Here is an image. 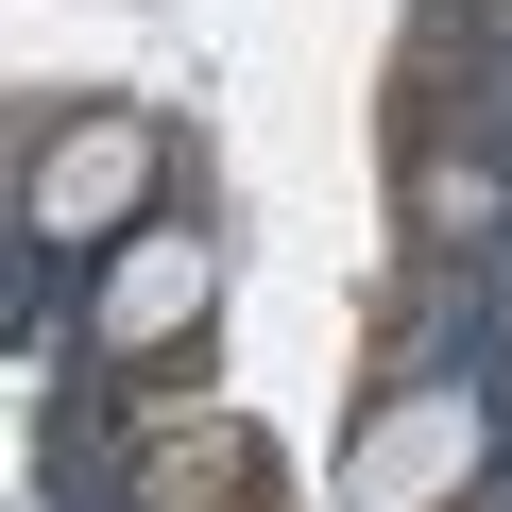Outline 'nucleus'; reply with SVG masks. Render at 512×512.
Returning a JSON list of instances; mask_svg holds the SVG:
<instances>
[{
  "mask_svg": "<svg viewBox=\"0 0 512 512\" xmlns=\"http://www.w3.org/2000/svg\"><path fill=\"white\" fill-rule=\"evenodd\" d=\"M171 188H188V137L154 103H35L18 120V239L35 256H86L103 274L137 222H171Z\"/></svg>",
  "mask_w": 512,
  "mask_h": 512,
  "instance_id": "2",
  "label": "nucleus"
},
{
  "mask_svg": "<svg viewBox=\"0 0 512 512\" xmlns=\"http://www.w3.org/2000/svg\"><path fill=\"white\" fill-rule=\"evenodd\" d=\"M205 342H222V222L171 205V222H137L103 274H86L69 376H103V393H205Z\"/></svg>",
  "mask_w": 512,
  "mask_h": 512,
  "instance_id": "3",
  "label": "nucleus"
},
{
  "mask_svg": "<svg viewBox=\"0 0 512 512\" xmlns=\"http://www.w3.org/2000/svg\"><path fill=\"white\" fill-rule=\"evenodd\" d=\"M512 478V410H495V359H376V410L342 427L325 495L342 512H478Z\"/></svg>",
  "mask_w": 512,
  "mask_h": 512,
  "instance_id": "1",
  "label": "nucleus"
},
{
  "mask_svg": "<svg viewBox=\"0 0 512 512\" xmlns=\"http://www.w3.org/2000/svg\"><path fill=\"white\" fill-rule=\"evenodd\" d=\"M393 188H410L427 256H495V239H512V137H495V120H444V86L393 120Z\"/></svg>",
  "mask_w": 512,
  "mask_h": 512,
  "instance_id": "4",
  "label": "nucleus"
}]
</instances>
